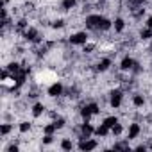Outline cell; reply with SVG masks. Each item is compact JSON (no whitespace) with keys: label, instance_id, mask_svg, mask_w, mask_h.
Wrapping results in <instances>:
<instances>
[{"label":"cell","instance_id":"1","mask_svg":"<svg viewBox=\"0 0 152 152\" xmlns=\"http://www.w3.org/2000/svg\"><path fill=\"white\" fill-rule=\"evenodd\" d=\"M86 25H88L90 29H102V31H107V29L111 27V22L106 20V18H102L100 15H90V16L86 18Z\"/></svg>","mask_w":152,"mask_h":152},{"label":"cell","instance_id":"2","mask_svg":"<svg viewBox=\"0 0 152 152\" xmlns=\"http://www.w3.org/2000/svg\"><path fill=\"white\" fill-rule=\"evenodd\" d=\"M86 41H88L86 32H77V34H73V36L70 38V43H72V45H83V43H86Z\"/></svg>","mask_w":152,"mask_h":152},{"label":"cell","instance_id":"3","mask_svg":"<svg viewBox=\"0 0 152 152\" xmlns=\"http://www.w3.org/2000/svg\"><path fill=\"white\" fill-rule=\"evenodd\" d=\"M122 104V91H111V106L113 107H120Z\"/></svg>","mask_w":152,"mask_h":152},{"label":"cell","instance_id":"4","mask_svg":"<svg viewBox=\"0 0 152 152\" xmlns=\"http://www.w3.org/2000/svg\"><path fill=\"white\" fill-rule=\"evenodd\" d=\"M23 36H25V39H29V41H39V36H38V31H36V29H27V31L23 32Z\"/></svg>","mask_w":152,"mask_h":152},{"label":"cell","instance_id":"5","mask_svg":"<svg viewBox=\"0 0 152 152\" xmlns=\"http://www.w3.org/2000/svg\"><path fill=\"white\" fill-rule=\"evenodd\" d=\"M63 93V86L59 84V83H56V84H52L50 88H48V95L50 97H59Z\"/></svg>","mask_w":152,"mask_h":152},{"label":"cell","instance_id":"6","mask_svg":"<svg viewBox=\"0 0 152 152\" xmlns=\"http://www.w3.org/2000/svg\"><path fill=\"white\" fill-rule=\"evenodd\" d=\"M136 66V63L131 59V57H124V61H122V70L124 72H127V70H132Z\"/></svg>","mask_w":152,"mask_h":152},{"label":"cell","instance_id":"7","mask_svg":"<svg viewBox=\"0 0 152 152\" xmlns=\"http://www.w3.org/2000/svg\"><path fill=\"white\" fill-rule=\"evenodd\" d=\"M91 132H93V127H91L90 124H83V125H81V136H79V138H88Z\"/></svg>","mask_w":152,"mask_h":152},{"label":"cell","instance_id":"8","mask_svg":"<svg viewBox=\"0 0 152 152\" xmlns=\"http://www.w3.org/2000/svg\"><path fill=\"white\" fill-rule=\"evenodd\" d=\"M109 66H111V59H109V57H104V59H102V61L99 63L97 70H99V72H106V70H107Z\"/></svg>","mask_w":152,"mask_h":152},{"label":"cell","instance_id":"9","mask_svg":"<svg viewBox=\"0 0 152 152\" xmlns=\"http://www.w3.org/2000/svg\"><path fill=\"white\" fill-rule=\"evenodd\" d=\"M97 147V141H81V145H79V148L81 150H91V148H95Z\"/></svg>","mask_w":152,"mask_h":152},{"label":"cell","instance_id":"10","mask_svg":"<svg viewBox=\"0 0 152 152\" xmlns=\"http://www.w3.org/2000/svg\"><path fill=\"white\" fill-rule=\"evenodd\" d=\"M138 134H140V125H138V124H132V125H131V129H129V140L136 138Z\"/></svg>","mask_w":152,"mask_h":152},{"label":"cell","instance_id":"11","mask_svg":"<svg viewBox=\"0 0 152 152\" xmlns=\"http://www.w3.org/2000/svg\"><path fill=\"white\" fill-rule=\"evenodd\" d=\"M43 111H45V106L43 104H34V107H32V115L34 116H39Z\"/></svg>","mask_w":152,"mask_h":152},{"label":"cell","instance_id":"12","mask_svg":"<svg viewBox=\"0 0 152 152\" xmlns=\"http://www.w3.org/2000/svg\"><path fill=\"white\" fill-rule=\"evenodd\" d=\"M107 129H109V127H107L106 124H102L100 127L95 129V134H97V136H106V134H107Z\"/></svg>","mask_w":152,"mask_h":152},{"label":"cell","instance_id":"13","mask_svg":"<svg viewBox=\"0 0 152 152\" xmlns=\"http://www.w3.org/2000/svg\"><path fill=\"white\" fill-rule=\"evenodd\" d=\"M75 6V0H63V11H70Z\"/></svg>","mask_w":152,"mask_h":152},{"label":"cell","instance_id":"14","mask_svg":"<svg viewBox=\"0 0 152 152\" xmlns=\"http://www.w3.org/2000/svg\"><path fill=\"white\" fill-rule=\"evenodd\" d=\"M104 124H106L107 127H115V125L118 124V118H116V116H109V118L104 120Z\"/></svg>","mask_w":152,"mask_h":152},{"label":"cell","instance_id":"15","mask_svg":"<svg viewBox=\"0 0 152 152\" xmlns=\"http://www.w3.org/2000/svg\"><path fill=\"white\" fill-rule=\"evenodd\" d=\"M140 36H141V39H150L152 38V29L148 27V29H143L141 32H140Z\"/></svg>","mask_w":152,"mask_h":152},{"label":"cell","instance_id":"16","mask_svg":"<svg viewBox=\"0 0 152 152\" xmlns=\"http://www.w3.org/2000/svg\"><path fill=\"white\" fill-rule=\"evenodd\" d=\"M132 102H134V106H138V107H140V106H143V104H145V99H143L141 95H136V97L132 99Z\"/></svg>","mask_w":152,"mask_h":152},{"label":"cell","instance_id":"17","mask_svg":"<svg viewBox=\"0 0 152 152\" xmlns=\"http://www.w3.org/2000/svg\"><path fill=\"white\" fill-rule=\"evenodd\" d=\"M115 29H116L118 32H122V31H124V20H122V18H118V20L115 22Z\"/></svg>","mask_w":152,"mask_h":152},{"label":"cell","instance_id":"18","mask_svg":"<svg viewBox=\"0 0 152 152\" xmlns=\"http://www.w3.org/2000/svg\"><path fill=\"white\" fill-rule=\"evenodd\" d=\"M61 147H63L64 150H70V148H72V141H70V140H63V143H61Z\"/></svg>","mask_w":152,"mask_h":152},{"label":"cell","instance_id":"19","mask_svg":"<svg viewBox=\"0 0 152 152\" xmlns=\"http://www.w3.org/2000/svg\"><path fill=\"white\" fill-rule=\"evenodd\" d=\"M115 148H116V150H127L129 145H127V143H115Z\"/></svg>","mask_w":152,"mask_h":152},{"label":"cell","instance_id":"20","mask_svg":"<svg viewBox=\"0 0 152 152\" xmlns=\"http://www.w3.org/2000/svg\"><path fill=\"white\" fill-rule=\"evenodd\" d=\"M29 129H31V124H29V122H23V124L20 125V131H22V132H27Z\"/></svg>","mask_w":152,"mask_h":152},{"label":"cell","instance_id":"21","mask_svg":"<svg viewBox=\"0 0 152 152\" xmlns=\"http://www.w3.org/2000/svg\"><path fill=\"white\" fill-rule=\"evenodd\" d=\"M56 129H57V127H56L54 124H52V125H47V127H45V134H52Z\"/></svg>","mask_w":152,"mask_h":152},{"label":"cell","instance_id":"22","mask_svg":"<svg viewBox=\"0 0 152 152\" xmlns=\"http://www.w3.org/2000/svg\"><path fill=\"white\" fill-rule=\"evenodd\" d=\"M63 25H64V22H63V20H56V22L52 23V27H54V29H61Z\"/></svg>","mask_w":152,"mask_h":152},{"label":"cell","instance_id":"23","mask_svg":"<svg viewBox=\"0 0 152 152\" xmlns=\"http://www.w3.org/2000/svg\"><path fill=\"white\" fill-rule=\"evenodd\" d=\"M9 70H11L13 73H16V72L20 70V66H18V63H11V64H9Z\"/></svg>","mask_w":152,"mask_h":152},{"label":"cell","instance_id":"24","mask_svg":"<svg viewBox=\"0 0 152 152\" xmlns=\"http://www.w3.org/2000/svg\"><path fill=\"white\" fill-rule=\"evenodd\" d=\"M9 131H11V125H7V124H6V125H2V129H0V132H2L4 136H6Z\"/></svg>","mask_w":152,"mask_h":152},{"label":"cell","instance_id":"25","mask_svg":"<svg viewBox=\"0 0 152 152\" xmlns=\"http://www.w3.org/2000/svg\"><path fill=\"white\" fill-rule=\"evenodd\" d=\"M54 125H56V127H57V129H61V127H63V125H64V120H63V118H57V120H56V122H54Z\"/></svg>","mask_w":152,"mask_h":152},{"label":"cell","instance_id":"26","mask_svg":"<svg viewBox=\"0 0 152 152\" xmlns=\"http://www.w3.org/2000/svg\"><path fill=\"white\" fill-rule=\"evenodd\" d=\"M111 129H113V134H120V132H122V125H120V124H116V125L111 127Z\"/></svg>","mask_w":152,"mask_h":152},{"label":"cell","instance_id":"27","mask_svg":"<svg viewBox=\"0 0 152 152\" xmlns=\"http://www.w3.org/2000/svg\"><path fill=\"white\" fill-rule=\"evenodd\" d=\"M93 48H95V45H86V43H84V52H86V54H90Z\"/></svg>","mask_w":152,"mask_h":152},{"label":"cell","instance_id":"28","mask_svg":"<svg viewBox=\"0 0 152 152\" xmlns=\"http://www.w3.org/2000/svg\"><path fill=\"white\" fill-rule=\"evenodd\" d=\"M147 25H148V27H150V29H152V16H150V18H148V20H147Z\"/></svg>","mask_w":152,"mask_h":152},{"label":"cell","instance_id":"29","mask_svg":"<svg viewBox=\"0 0 152 152\" xmlns=\"http://www.w3.org/2000/svg\"><path fill=\"white\" fill-rule=\"evenodd\" d=\"M150 148H152V145H150Z\"/></svg>","mask_w":152,"mask_h":152}]
</instances>
